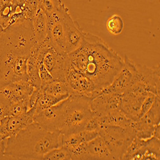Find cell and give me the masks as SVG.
<instances>
[{
    "label": "cell",
    "instance_id": "cell-34",
    "mask_svg": "<svg viewBox=\"0 0 160 160\" xmlns=\"http://www.w3.org/2000/svg\"><path fill=\"white\" fill-rule=\"evenodd\" d=\"M6 141H0V159H5V148Z\"/></svg>",
    "mask_w": 160,
    "mask_h": 160
},
{
    "label": "cell",
    "instance_id": "cell-14",
    "mask_svg": "<svg viewBox=\"0 0 160 160\" xmlns=\"http://www.w3.org/2000/svg\"><path fill=\"white\" fill-rule=\"evenodd\" d=\"M121 94L102 93L92 99L90 106L95 117H101L121 110Z\"/></svg>",
    "mask_w": 160,
    "mask_h": 160
},
{
    "label": "cell",
    "instance_id": "cell-8",
    "mask_svg": "<svg viewBox=\"0 0 160 160\" xmlns=\"http://www.w3.org/2000/svg\"><path fill=\"white\" fill-rule=\"evenodd\" d=\"M68 104V98L50 108L35 113L33 122L47 131H60L64 122Z\"/></svg>",
    "mask_w": 160,
    "mask_h": 160
},
{
    "label": "cell",
    "instance_id": "cell-15",
    "mask_svg": "<svg viewBox=\"0 0 160 160\" xmlns=\"http://www.w3.org/2000/svg\"><path fill=\"white\" fill-rule=\"evenodd\" d=\"M33 90L34 87L29 82L18 81L0 88V96L10 105L16 102L29 99Z\"/></svg>",
    "mask_w": 160,
    "mask_h": 160
},
{
    "label": "cell",
    "instance_id": "cell-37",
    "mask_svg": "<svg viewBox=\"0 0 160 160\" xmlns=\"http://www.w3.org/2000/svg\"><path fill=\"white\" fill-rule=\"evenodd\" d=\"M3 31H4V28L2 26V25L0 24V38H1V37L3 33Z\"/></svg>",
    "mask_w": 160,
    "mask_h": 160
},
{
    "label": "cell",
    "instance_id": "cell-12",
    "mask_svg": "<svg viewBox=\"0 0 160 160\" xmlns=\"http://www.w3.org/2000/svg\"><path fill=\"white\" fill-rule=\"evenodd\" d=\"M35 108H30L20 116H7L0 122V141H6L33 122Z\"/></svg>",
    "mask_w": 160,
    "mask_h": 160
},
{
    "label": "cell",
    "instance_id": "cell-13",
    "mask_svg": "<svg viewBox=\"0 0 160 160\" xmlns=\"http://www.w3.org/2000/svg\"><path fill=\"white\" fill-rule=\"evenodd\" d=\"M64 28L65 37V53L75 51L81 47L84 42L85 32L79 23L71 17L69 9L64 14Z\"/></svg>",
    "mask_w": 160,
    "mask_h": 160
},
{
    "label": "cell",
    "instance_id": "cell-6",
    "mask_svg": "<svg viewBox=\"0 0 160 160\" xmlns=\"http://www.w3.org/2000/svg\"><path fill=\"white\" fill-rule=\"evenodd\" d=\"M111 152L114 159H122L127 149L134 139V128H123L116 126L102 125L98 130Z\"/></svg>",
    "mask_w": 160,
    "mask_h": 160
},
{
    "label": "cell",
    "instance_id": "cell-23",
    "mask_svg": "<svg viewBox=\"0 0 160 160\" xmlns=\"http://www.w3.org/2000/svg\"><path fill=\"white\" fill-rule=\"evenodd\" d=\"M40 90L52 96H69V89L65 80L52 79L48 83L41 85Z\"/></svg>",
    "mask_w": 160,
    "mask_h": 160
},
{
    "label": "cell",
    "instance_id": "cell-28",
    "mask_svg": "<svg viewBox=\"0 0 160 160\" xmlns=\"http://www.w3.org/2000/svg\"><path fill=\"white\" fill-rule=\"evenodd\" d=\"M30 110L29 99L12 103L8 106V116H20Z\"/></svg>",
    "mask_w": 160,
    "mask_h": 160
},
{
    "label": "cell",
    "instance_id": "cell-17",
    "mask_svg": "<svg viewBox=\"0 0 160 160\" xmlns=\"http://www.w3.org/2000/svg\"><path fill=\"white\" fill-rule=\"evenodd\" d=\"M149 94H135L126 90L121 94V109L122 112L130 119L137 121L142 104Z\"/></svg>",
    "mask_w": 160,
    "mask_h": 160
},
{
    "label": "cell",
    "instance_id": "cell-19",
    "mask_svg": "<svg viewBox=\"0 0 160 160\" xmlns=\"http://www.w3.org/2000/svg\"><path fill=\"white\" fill-rule=\"evenodd\" d=\"M86 149L87 159H114L108 146L99 135L86 143Z\"/></svg>",
    "mask_w": 160,
    "mask_h": 160
},
{
    "label": "cell",
    "instance_id": "cell-5",
    "mask_svg": "<svg viewBox=\"0 0 160 160\" xmlns=\"http://www.w3.org/2000/svg\"><path fill=\"white\" fill-rule=\"evenodd\" d=\"M41 62L55 79L65 80V72L68 63V55L53 47L47 37L41 44H36L30 53Z\"/></svg>",
    "mask_w": 160,
    "mask_h": 160
},
{
    "label": "cell",
    "instance_id": "cell-22",
    "mask_svg": "<svg viewBox=\"0 0 160 160\" xmlns=\"http://www.w3.org/2000/svg\"><path fill=\"white\" fill-rule=\"evenodd\" d=\"M98 118L101 126L102 125H110L123 128H134L135 122V121L128 118L121 110L113 112L104 117H98Z\"/></svg>",
    "mask_w": 160,
    "mask_h": 160
},
{
    "label": "cell",
    "instance_id": "cell-3",
    "mask_svg": "<svg viewBox=\"0 0 160 160\" xmlns=\"http://www.w3.org/2000/svg\"><path fill=\"white\" fill-rule=\"evenodd\" d=\"M36 44L32 20L30 19L4 29L0 38V47L17 56L29 57Z\"/></svg>",
    "mask_w": 160,
    "mask_h": 160
},
{
    "label": "cell",
    "instance_id": "cell-27",
    "mask_svg": "<svg viewBox=\"0 0 160 160\" xmlns=\"http://www.w3.org/2000/svg\"><path fill=\"white\" fill-rule=\"evenodd\" d=\"M14 14L13 0H0V24L5 29L11 16Z\"/></svg>",
    "mask_w": 160,
    "mask_h": 160
},
{
    "label": "cell",
    "instance_id": "cell-20",
    "mask_svg": "<svg viewBox=\"0 0 160 160\" xmlns=\"http://www.w3.org/2000/svg\"><path fill=\"white\" fill-rule=\"evenodd\" d=\"M130 159H160L159 139L152 137L148 139L145 145L133 154Z\"/></svg>",
    "mask_w": 160,
    "mask_h": 160
},
{
    "label": "cell",
    "instance_id": "cell-7",
    "mask_svg": "<svg viewBox=\"0 0 160 160\" xmlns=\"http://www.w3.org/2000/svg\"><path fill=\"white\" fill-rule=\"evenodd\" d=\"M65 81L69 87V95H82L94 99L101 92L90 79L73 68L69 58L65 72Z\"/></svg>",
    "mask_w": 160,
    "mask_h": 160
},
{
    "label": "cell",
    "instance_id": "cell-24",
    "mask_svg": "<svg viewBox=\"0 0 160 160\" xmlns=\"http://www.w3.org/2000/svg\"><path fill=\"white\" fill-rule=\"evenodd\" d=\"M69 96H52L45 93L42 92L41 90L39 91L38 97L37 100L33 106L35 108V113L42 111L48 108L51 107L58 102L65 100Z\"/></svg>",
    "mask_w": 160,
    "mask_h": 160
},
{
    "label": "cell",
    "instance_id": "cell-29",
    "mask_svg": "<svg viewBox=\"0 0 160 160\" xmlns=\"http://www.w3.org/2000/svg\"><path fill=\"white\" fill-rule=\"evenodd\" d=\"M43 159L47 160H71V157L65 148L63 147L53 149L46 153L43 157Z\"/></svg>",
    "mask_w": 160,
    "mask_h": 160
},
{
    "label": "cell",
    "instance_id": "cell-10",
    "mask_svg": "<svg viewBox=\"0 0 160 160\" xmlns=\"http://www.w3.org/2000/svg\"><path fill=\"white\" fill-rule=\"evenodd\" d=\"M160 99L157 96L152 107L142 118L135 121L134 129L137 138L148 140L154 137L155 126L160 122Z\"/></svg>",
    "mask_w": 160,
    "mask_h": 160
},
{
    "label": "cell",
    "instance_id": "cell-32",
    "mask_svg": "<svg viewBox=\"0 0 160 160\" xmlns=\"http://www.w3.org/2000/svg\"><path fill=\"white\" fill-rule=\"evenodd\" d=\"M158 96L155 95L153 93H149L148 96L145 98L144 99L142 106H141V109L140 111V113L138 115V119L142 118L147 112H148L150 108L152 107V106L153 103L154 102V101Z\"/></svg>",
    "mask_w": 160,
    "mask_h": 160
},
{
    "label": "cell",
    "instance_id": "cell-2",
    "mask_svg": "<svg viewBox=\"0 0 160 160\" xmlns=\"http://www.w3.org/2000/svg\"><path fill=\"white\" fill-rule=\"evenodd\" d=\"M60 131H47L33 122L7 140L5 159H43L60 147Z\"/></svg>",
    "mask_w": 160,
    "mask_h": 160
},
{
    "label": "cell",
    "instance_id": "cell-31",
    "mask_svg": "<svg viewBox=\"0 0 160 160\" xmlns=\"http://www.w3.org/2000/svg\"><path fill=\"white\" fill-rule=\"evenodd\" d=\"M39 8V0H26L24 7V14L26 19L32 20Z\"/></svg>",
    "mask_w": 160,
    "mask_h": 160
},
{
    "label": "cell",
    "instance_id": "cell-18",
    "mask_svg": "<svg viewBox=\"0 0 160 160\" xmlns=\"http://www.w3.org/2000/svg\"><path fill=\"white\" fill-rule=\"evenodd\" d=\"M98 135V131L83 130L69 135H63L61 133L60 147H63L69 151L82 143L88 142Z\"/></svg>",
    "mask_w": 160,
    "mask_h": 160
},
{
    "label": "cell",
    "instance_id": "cell-1",
    "mask_svg": "<svg viewBox=\"0 0 160 160\" xmlns=\"http://www.w3.org/2000/svg\"><path fill=\"white\" fill-rule=\"evenodd\" d=\"M73 68L102 91L109 86L124 65V59L99 37L85 32L82 46L68 55Z\"/></svg>",
    "mask_w": 160,
    "mask_h": 160
},
{
    "label": "cell",
    "instance_id": "cell-30",
    "mask_svg": "<svg viewBox=\"0 0 160 160\" xmlns=\"http://www.w3.org/2000/svg\"><path fill=\"white\" fill-rule=\"evenodd\" d=\"M41 8L48 16L58 9L63 3L62 0H39Z\"/></svg>",
    "mask_w": 160,
    "mask_h": 160
},
{
    "label": "cell",
    "instance_id": "cell-21",
    "mask_svg": "<svg viewBox=\"0 0 160 160\" xmlns=\"http://www.w3.org/2000/svg\"><path fill=\"white\" fill-rule=\"evenodd\" d=\"M32 26L37 43H42L48 37V23L47 15L41 8L32 19Z\"/></svg>",
    "mask_w": 160,
    "mask_h": 160
},
{
    "label": "cell",
    "instance_id": "cell-26",
    "mask_svg": "<svg viewBox=\"0 0 160 160\" xmlns=\"http://www.w3.org/2000/svg\"><path fill=\"white\" fill-rule=\"evenodd\" d=\"M106 26V29L110 34L117 36L122 32L124 22L121 16L113 14L107 20Z\"/></svg>",
    "mask_w": 160,
    "mask_h": 160
},
{
    "label": "cell",
    "instance_id": "cell-35",
    "mask_svg": "<svg viewBox=\"0 0 160 160\" xmlns=\"http://www.w3.org/2000/svg\"><path fill=\"white\" fill-rule=\"evenodd\" d=\"M160 137V126L159 124H158L155 126L154 131V137L159 139Z\"/></svg>",
    "mask_w": 160,
    "mask_h": 160
},
{
    "label": "cell",
    "instance_id": "cell-9",
    "mask_svg": "<svg viewBox=\"0 0 160 160\" xmlns=\"http://www.w3.org/2000/svg\"><path fill=\"white\" fill-rule=\"evenodd\" d=\"M68 10L63 3L62 5L49 15H48V38L51 45L57 50L65 53V37L64 28V14Z\"/></svg>",
    "mask_w": 160,
    "mask_h": 160
},
{
    "label": "cell",
    "instance_id": "cell-16",
    "mask_svg": "<svg viewBox=\"0 0 160 160\" xmlns=\"http://www.w3.org/2000/svg\"><path fill=\"white\" fill-rule=\"evenodd\" d=\"M137 74L133 81L142 83L149 92L159 96V65L149 68L137 65Z\"/></svg>",
    "mask_w": 160,
    "mask_h": 160
},
{
    "label": "cell",
    "instance_id": "cell-25",
    "mask_svg": "<svg viewBox=\"0 0 160 160\" xmlns=\"http://www.w3.org/2000/svg\"><path fill=\"white\" fill-rule=\"evenodd\" d=\"M27 74L29 82L34 88H41V80L40 78L37 60L33 56H30L27 61Z\"/></svg>",
    "mask_w": 160,
    "mask_h": 160
},
{
    "label": "cell",
    "instance_id": "cell-11",
    "mask_svg": "<svg viewBox=\"0 0 160 160\" xmlns=\"http://www.w3.org/2000/svg\"><path fill=\"white\" fill-rule=\"evenodd\" d=\"M137 72V65L127 55H125L122 69L115 76L112 83L101 92L122 94L132 83Z\"/></svg>",
    "mask_w": 160,
    "mask_h": 160
},
{
    "label": "cell",
    "instance_id": "cell-4",
    "mask_svg": "<svg viewBox=\"0 0 160 160\" xmlns=\"http://www.w3.org/2000/svg\"><path fill=\"white\" fill-rule=\"evenodd\" d=\"M92 99L82 95H69L64 122L60 130L62 134L69 135L85 130L88 122L95 117L91 109Z\"/></svg>",
    "mask_w": 160,
    "mask_h": 160
},
{
    "label": "cell",
    "instance_id": "cell-33",
    "mask_svg": "<svg viewBox=\"0 0 160 160\" xmlns=\"http://www.w3.org/2000/svg\"><path fill=\"white\" fill-rule=\"evenodd\" d=\"M37 65H38V69L40 78H41V85L48 83L52 81V79H54L52 75L46 69L44 65L41 62L37 61Z\"/></svg>",
    "mask_w": 160,
    "mask_h": 160
},
{
    "label": "cell",
    "instance_id": "cell-36",
    "mask_svg": "<svg viewBox=\"0 0 160 160\" xmlns=\"http://www.w3.org/2000/svg\"><path fill=\"white\" fill-rule=\"evenodd\" d=\"M26 0H13V5H19V6H24Z\"/></svg>",
    "mask_w": 160,
    "mask_h": 160
}]
</instances>
